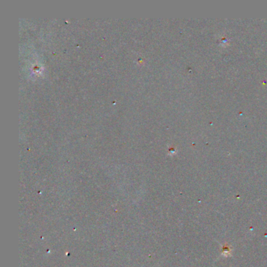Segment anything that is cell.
<instances>
[{
    "instance_id": "cell-1",
    "label": "cell",
    "mask_w": 267,
    "mask_h": 267,
    "mask_svg": "<svg viewBox=\"0 0 267 267\" xmlns=\"http://www.w3.org/2000/svg\"><path fill=\"white\" fill-rule=\"evenodd\" d=\"M232 248L227 243L223 245V251H222V255L223 257H228L231 255Z\"/></svg>"
}]
</instances>
